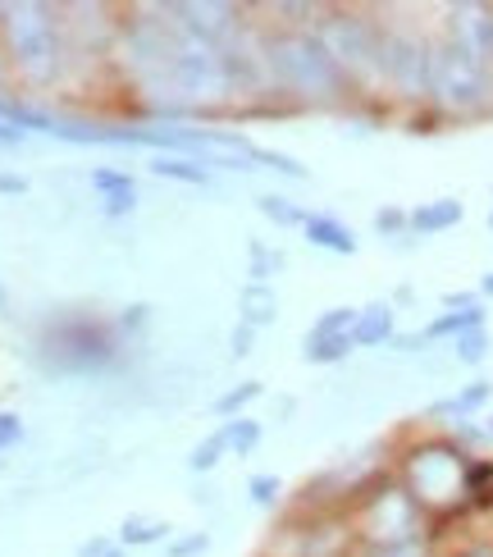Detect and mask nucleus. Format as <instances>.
I'll return each instance as SVG.
<instances>
[{"label":"nucleus","mask_w":493,"mask_h":557,"mask_svg":"<svg viewBox=\"0 0 493 557\" xmlns=\"http://www.w3.org/2000/svg\"><path fill=\"white\" fill-rule=\"evenodd\" d=\"M366 535L374 544H407L416 540V498L407 490H384L366 507Z\"/></svg>","instance_id":"obj_8"},{"label":"nucleus","mask_w":493,"mask_h":557,"mask_svg":"<svg viewBox=\"0 0 493 557\" xmlns=\"http://www.w3.org/2000/svg\"><path fill=\"white\" fill-rule=\"evenodd\" d=\"M430 97H434V106L453 110V114H476L493 97V64L461 51L457 41H434Z\"/></svg>","instance_id":"obj_3"},{"label":"nucleus","mask_w":493,"mask_h":557,"mask_svg":"<svg viewBox=\"0 0 493 557\" xmlns=\"http://www.w3.org/2000/svg\"><path fill=\"white\" fill-rule=\"evenodd\" d=\"M352 343H357V347L393 343V307H389V301H374V307H361L357 311V324H352Z\"/></svg>","instance_id":"obj_12"},{"label":"nucleus","mask_w":493,"mask_h":557,"mask_svg":"<svg viewBox=\"0 0 493 557\" xmlns=\"http://www.w3.org/2000/svg\"><path fill=\"white\" fill-rule=\"evenodd\" d=\"M279 490H284V484H279V475H256V480L247 484L251 503H261V507H270V503L279 498Z\"/></svg>","instance_id":"obj_27"},{"label":"nucleus","mask_w":493,"mask_h":557,"mask_svg":"<svg viewBox=\"0 0 493 557\" xmlns=\"http://www.w3.org/2000/svg\"><path fill=\"white\" fill-rule=\"evenodd\" d=\"M461 557H493V548H489V544H476L471 553H461Z\"/></svg>","instance_id":"obj_34"},{"label":"nucleus","mask_w":493,"mask_h":557,"mask_svg":"<svg viewBox=\"0 0 493 557\" xmlns=\"http://www.w3.org/2000/svg\"><path fill=\"white\" fill-rule=\"evenodd\" d=\"M206 544H210V540H206V535H187V540H183V544H174V557H187V553H201V548H206Z\"/></svg>","instance_id":"obj_32"},{"label":"nucleus","mask_w":493,"mask_h":557,"mask_svg":"<svg viewBox=\"0 0 493 557\" xmlns=\"http://www.w3.org/2000/svg\"><path fill=\"white\" fill-rule=\"evenodd\" d=\"M461 224V201L457 197H439V201H426V206H416V211L407 215V228L411 234H443V228H453Z\"/></svg>","instance_id":"obj_11"},{"label":"nucleus","mask_w":493,"mask_h":557,"mask_svg":"<svg viewBox=\"0 0 493 557\" xmlns=\"http://www.w3.org/2000/svg\"><path fill=\"white\" fill-rule=\"evenodd\" d=\"M91 183H97V193H110V197L137 193V183H133L128 174H114V170H97V174H91ZM110 197H106V201H110Z\"/></svg>","instance_id":"obj_24"},{"label":"nucleus","mask_w":493,"mask_h":557,"mask_svg":"<svg viewBox=\"0 0 493 557\" xmlns=\"http://www.w3.org/2000/svg\"><path fill=\"white\" fill-rule=\"evenodd\" d=\"M301 234H307V243L334 251V257H352V251H357V234H352V228L343 220H334V215H307Z\"/></svg>","instance_id":"obj_10"},{"label":"nucleus","mask_w":493,"mask_h":557,"mask_svg":"<svg viewBox=\"0 0 493 557\" xmlns=\"http://www.w3.org/2000/svg\"><path fill=\"white\" fill-rule=\"evenodd\" d=\"M279 265V257H274V251H266L261 243H251V284H266V278H270V270Z\"/></svg>","instance_id":"obj_26"},{"label":"nucleus","mask_w":493,"mask_h":557,"mask_svg":"<svg viewBox=\"0 0 493 557\" xmlns=\"http://www.w3.org/2000/svg\"><path fill=\"white\" fill-rule=\"evenodd\" d=\"M430 60L434 41L407 28H380V83H389L397 97H430Z\"/></svg>","instance_id":"obj_6"},{"label":"nucleus","mask_w":493,"mask_h":557,"mask_svg":"<svg viewBox=\"0 0 493 557\" xmlns=\"http://www.w3.org/2000/svg\"><path fill=\"white\" fill-rule=\"evenodd\" d=\"M352 334H324V338H311L307 334V347H301V357H307L311 366H329V361H343L352 352Z\"/></svg>","instance_id":"obj_15"},{"label":"nucleus","mask_w":493,"mask_h":557,"mask_svg":"<svg viewBox=\"0 0 493 557\" xmlns=\"http://www.w3.org/2000/svg\"><path fill=\"white\" fill-rule=\"evenodd\" d=\"M374 228H380V234H397V228H407V211H380L374 215Z\"/></svg>","instance_id":"obj_29"},{"label":"nucleus","mask_w":493,"mask_h":557,"mask_svg":"<svg viewBox=\"0 0 493 557\" xmlns=\"http://www.w3.org/2000/svg\"><path fill=\"white\" fill-rule=\"evenodd\" d=\"M266 69L274 74L279 87L297 91L307 101H329L343 91V69L334 64V55L324 51V41L307 28H288V33H274L266 41Z\"/></svg>","instance_id":"obj_1"},{"label":"nucleus","mask_w":493,"mask_h":557,"mask_svg":"<svg viewBox=\"0 0 493 557\" xmlns=\"http://www.w3.org/2000/svg\"><path fill=\"white\" fill-rule=\"evenodd\" d=\"M170 525H160V521H137V517H128L124 521V544H156L160 535Z\"/></svg>","instance_id":"obj_25"},{"label":"nucleus","mask_w":493,"mask_h":557,"mask_svg":"<svg viewBox=\"0 0 493 557\" xmlns=\"http://www.w3.org/2000/svg\"><path fill=\"white\" fill-rule=\"evenodd\" d=\"M489 398H493V384L489 380H476V384H466L461 393H453V398L434 403L430 416H443V421H466V416H476Z\"/></svg>","instance_id":"obj_13"},{"label":"nucleus","mask_w":493,"mask_h":557,"mask_svg":"<svg viewBox=\"0 0 493 557\" xmlns=\"http://www.w3.org/2000/svg\"><path fill=\"white\" fill-rule=\"evenodd\" d=\"M480 293H484V297H493V274H484V284H480Z\"/></svg>","instance_id":"obj_36"},{"label":"nucleus","mask_w":493,"mask_h":557,"mask_svg":"<svg viewBox=\"0 0 493 557\" xmlns=\"http://www.w3.org/2000/svg\"><path fill=\"white\" fill-rule=\"evenodd\" d=\"M10 51H14V64L28 74L33 83H46L56 78L60 69V37H56V18L51 10L41 5H19L10 10Z\"/></svg>","instance_id":"obj_5"},{"label":"nucleus","mask_w":493,"mask_h":557,"mask_svg":"<svg viewBox=\"0 0 493 557\" xmlns=\"http://www.w3.org/2000/svg\"><path fill=\"white\" fill-rule=\"evenodd\" d=\"M261 211L274 220V224H307V211H301V206H293L288 197H261Z\"/></svg>","instance_id":"obj_21"},{"label":"nucleus","mask_w":493,"mask_h":557,"mask_svg":"<svg viewBox=\"0 0 493 557\" xmlns=\"http://www.w3.org/2000/svg\"><path fill=\"white\" fill-rule=\"evenodd\" d=\"M471 330H484V307H466V311H443L439 320H430L426 330V343L434 338H461V334H471Z\"/></svg>","instance_id":"obj_14"},{"label":"nucleus","mask_w":493,"mask_h":557,"mask_svg":"<svg viewBox=\"0 0 493 557\" xmlns=\"http://www.w3.org/2000/svg\"><path fill=\"white\" fill-rule=\"evenodd\" d=\"M224 434H229V453L247 457L256 444H261V421H251V416H233V421H224Z\"/></svg>","instance_id":"obj_17"},{"label":"nucleus","mask_w":493,"mask_h":557,"mask_svg":"<svg viewBox=\"0 0 493 557\" xmlns=\"http://www.w3.org/2000/svg\"><path fill=\"white\" fill-rule=\"evenodd\" d=\"M23 434V425H19V416H0V448H10L14 438Z\"/></svg>","instance_id":"obj_30"},{"label":"nucleus","mask_w":493,"mask_h":557,"mask_svg":"<svg viewBox=\"0 0 493 557\" xmlns=\"http://www.w3.org/2000/svg\"><path fill=\"white\" fill-rule=\"evenodd\" d=\"M251 338H256V330H251V324H238V330H233V357L251 352Z\"/></svg>","instance_id":"obj_31"},{"label":"nucleus","mask_w":493,"mask_h":557,"mask_svg":"<svg viewBox=\"0 0 493 557\" xmlns=\"http://www.w3.org/2000/svg\"><path fill=\"white\" fill-rule=\"evenodd\" d=\"M251 398H261V384H256V380H247V384H238V388H229L224 398L215 403V411H220V416H233L238 407H247Z\"/></svg>","instance_id":"obj_23"},{"label":"nucleus","mask_w":493,"mask_h":557,"mask_svg":"<svg viewBox=\"0 0 493 557\" xmlns=\"http://www.w3.org/2000/svg\"><path fill=\"white\" fill-rule=\"evenodd\" d=\"M229 453V434H224V425L215 430V434H210V438H201V444L193 448V461H187V467H193V471H210V467H215V461Z\"/></svg>","instance_id":"obj_19"},{"label":"nucleus","mask_w":493,"mask_h":557,"mask_svg":"<svg viewBox=\"0 0 493 557\" xmlns=\"http://www.w3.org/2000/svg\"><path fill=\"white\" fill-rule=\"evenodd\" d=\"M274 320V293L266 284H247L243 288V324H251V330H261V324Z\"/></svg>","instance_id":"obj_16"},{"label":"nucleus","mask_w":493,"mask_h":557,"mask_svg":"<svg viewBox=\"0 0 493 557\" xmlns=\"http://www.w3.org/2000/svg\"><path fill=\"white\" fill-rule=\"evenodd\" d=\"M352 324H357V307H334V311H324V315L311 324V338H324V334H352Z\"/></svg>","instance_id":"obj_20"},{"label":"nucleus","mask_w":493,"mask_h":557,"mask_svg":"<svg viewBox=\"0 0 493 557\" xmlns=\"http://www.w3.org/2000/svg\"><path fill=\"white\" fill-rule=\"evenodd\" d=\"M0 188H5V193H23V178H0Z\"/></svg>","instance_id":"obj_33"},{"label":"nucleus","mask_w":493,"mask_h":557,"mask_svg":"<svg viewBox=\"0 0 493 557\" xmlns=\"http://www.w3.org/2000/svg\"><path fill=\"white\" fill-rule=\"evenodd\" d=\"M489 224H493V215H489Z\"/></svg>","instance_id":"obj_38"},{"label":"nucleus","mask_w":493,"mask_h":557,"mask_svg":"<svg viewBox=\"0 0 493 557\" xmlns=\"http://www.w3.org/2000/svg\"><path fill=\"white\" fill-rule=\"evenodd\" d=\"M374 557H426V548H420V540H407V544H384V548H374Z\"/></svg>","instance_id":"obj_28"},{"label":"nucleus","mask_w":493,"mask_h":557,"mask_svg":"<svg viewBox=\"0 0 493 557\" xmlns=\"http://www.w3.org/2000/svg\"><path fill=\"white\" fill-rule=\"evenodd\" d=\"M160 178H183V183H206L210 170H201L197 160H183V156H156V165H151Z\"/></svg>","instance_id":"obj_18"},{"label":"nucleus","mask_w":493,"mask_h":557,"mask_svg":"<svg viewBox=\"0 0 493 557\" xmlns=\"http://www.w3.org/2000/svg\"><path fill=\"white\" fill-rule=\"evenodd\" d=\"M484 357H489V330H471V334L457 338V361L476 366V361H484Z\"/></svg>","instance_id":"obj_22"},{"label":"nucleus","mask_w":493,"mask_h":557,"mask_svg":"<svg viewBox=\"0 0 493 557\" xmlns=\"http://www.w3.org/2000/svg\"><path fill=\"white\" fill-rule=\"evenodd\" d=\"M316 37L324 41V51L334 55V64L343 69V78L370 83L380 78V28L361 14H324L316 23Z\"/></svg>","instance_id":"obj_4"},{"label":"nucleus","mask_w":493,"mask_h":557,"mask_svg":"<svg viewBox=\"0 0 493 557\" xmlns=\"http://www.w3.org/2000/svg\"><path fill=\"white\" fill-rule=\"evenodd\" d=\"M0 143H19V133L14 128H0Z\"/></svg>","instance_id":"obj_35"},{"label":"nucleus","mask_w":493,"mask_h":557,"mask_svg":"<svg viewBox=\"0 0 493 557\" xmlns=\"http://www.w3.org/2000/svg\"><path fill=\"white\" fill-rule=\"evenodd\" d=\"M484 434H489V438H493V416H489V425H484Z\"/></svg>","instance_id":"obj_37"},{"label":"nucleus","mask_w":493,"mask_h":557,"mask_svg":"<svg viewBox=\"0 0 493 557\" xmlns=\"http://www.w3.org/2000/svg\"><path fill=\"white\" fill-rule=\"evenodd\" d=\"M233 91L229 74V51L193 37L187 28L174 23V46H170V74H164V97H183V101H215Z\"/></svg>","instance_id":"obj_2"},{"label":"nucleus","mask_w":493,"mask_h":557,"mask_svg":"<svg viewBox=\"0 0 493 557\" xmlns=\"http://www.w3.org/2000/svg\"><path fill=\"white\" fill-rule=\"evenodd\" d=\"M466 480H471V467L457 448H420L407 461V494L416 503H457L466 494Z\"/></svg>","instance_id":"obj_7"},{"label":"nucleus","mask_w":493,"mask_h":557,"mask_svg":"<svg viewBox=\"0 0 493 557\" xmlns=\"http://www.w3.org/2000/svg\"><path fill=\"white\" fill-rule=\"evenodd\" d=\"M448 41L493 64V5H457L448 18Z\"/></svg>","instance_id":"obj_9"}]
</instances>
